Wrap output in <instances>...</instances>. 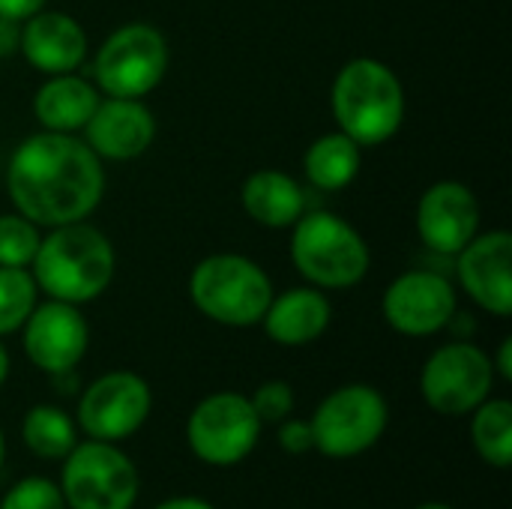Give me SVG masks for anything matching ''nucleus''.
Segmentation results:
<instances>
[{
  "mask_svg": "<svg viewBox=\"0 0 512 509\" xmlns=\"http://www.w3.org/2000/svg\"><path fill=\"white\" fill-rule=\"evenodd\" d=\"M6 189L15 213L39 228L87 219L105 195L102 159L87 141L66 132L27 135L6 168Z\"/></svg>",
  "mask_w": 512,
  "mask_h": 509,
  "instance_id": "f257e3e1",
  "label": "nucleus"
},
{
  "mask_svg": "<svg viewBox=\"0 0 512 509\" xmlns=\"http://www.w3.org/2000/svg\"><path fill=\"white\" fill-rule=\"evenodd\" d=\"M30 267L36 288L48 294V300L84 306L108 291L117 270V255L111 240L96 225L81 219L51 228L39 240Z\"/></svg>",
  "mask_w": 512,
  "mask_h": 509,
  "instance_id": "f03ea898",
  "label": "nucleus"
},
{
  "mask_svg": "<svg viewBox=\"0 0 512 509\" xmlns=\"http://www.w3.org/2000/svg\"><path fill=\"white\" fill-rule=\"evenodd\" d=\"M330 108L339 132L360 147H378L402 129L405 87L387 63L354 57L333 78Z\"/></svg>",
  "mask_w": 512,
  "mask_h": 509,
  "instance_id": "7ed1b4c3",
  "label": "nucleus"
},
{
  "mask_svg": "<svg viewBox=\"0 0 512 509\" xmlns=\"http://www.w3.org/2000/svg\"><path fill=\"white\" fill-rule=\"evenodd\" d=\"M291 261L309 285L342 291L366 279L372 255L351 222L330 210H312L291 225Z\"/></svg>",
  "mask_w": 512,
  "mask_h": 509,
  "instance_id": "20e7f679",
  "label": "nucleus"
},
{
  "mask_svg": "<svg viewBox=\"0 0 512 509\" xmlns=\"http://www.w3.org/2000/svg\"><path fill=\"white\" fill-rule=\"evenodd\" d=\"M189 300L204 318L222 327H255L273 300V282L252 258L219 252L192 267Z\"/></svg>",
  "mask_w": 512,
  "mask_h": 509,
  "instance_id": "39448f33",
  "label": "nucleus"
},
{
  "mask_svg": "<svg viewBox=\"0 0 512 509\" xmlns=\"http://www.w3.org/2000/svg\"><path fill=\"white\" fill-rule=\"evenodd\" d=\"M168 72V42L159 27L129 21L117 27L96 51L93 78L99 93L117 99H144Z\"/></svg>",
  "mask_w": 512,
  "mask_h": 509,
  "instance_id": "423d86ee",
  "label": "nucleus"
},
{
  "mask_svg": "<svg viewBox=\"0 0 512 509\" xmlns=\"http://www.w3.org/2000/svg\"><path fill=\"white\" fill-rule=\"evenodd\" d=\"M138 489L132 459L108 441L90 438L63 459L60 492L66 509H132Z\"/></svg>",
  "mask_w": 512,
  "mask_h": 509,
  "instance_id": "0eeeda50",
  "label": "nucleus"
},
{
  "mask_svg": "<svg viewBox=\"0 0 512 509\" xmlns=\"http://www.w3.org/2000/svg\"><path fill=\"white\" fill-rule=\"evenodd\" d=\"M390 420L387 399L369 384L333 390L312 414L315 450L330 459H354L378 444Z\"/></svg>",
  "mask_w": 512,
  "mask_h": 509,
  "instance_id": "6e6552de",
  "label": "nucleus"
},
{
  "mask_svg": "<svg viewBox=\"0 0 512 509\" xmlns=\"http://www.w3.org/2000/svg\"><path fill=\"white\" fill-rule=\"evenodd\" d=\"M261 438V420L249 396L225 390L201 399L186 420V441L195 459L228 468L243 462Z\"/></svg>",
  "mask_w": 512,
  "mask_h": 509,
  "instance_id": "1a4fd4ad",
  "label": "nucleus"
},
{
  "mask_svg": "<svg viewBox=\"0 0 512 509\" xmlns=\"http://www.w3.org/2000/svg\"><path fill=\"white\" fill-rule=\"evenodd\" d=\"M495 387V366L483 348L474 342L441 345L420 372V390L432 411L444 417L471 414L489 399Z\"/></svg>",
  "mask_w": 512,
  "mask_h": 509,
  "instance_id": "9d476101",
  "label": "nucleus"
},
{
  "mask_svg": "<svg viewBox=\"0 0 512 509\" xmlns=\"http://www.w3.org/2000/svg\"><path fill=\"white\" fill-rule=\"evenodd\" d=\"M153 408L147 381L135 372H108L96 378L78 399V426L93 441H123L135 435Z\"/></svg>",
  "mask_w": 512,
  "mask_h": 509,
  "instance_id": "9b49d317",
  "label": "nucleus"
},
{
  "mask_svg": "<svg viewBox=\"0 0 512 509\" xmlns=\"http://www.w3.org/2000/svg\"><path fill=\"white\" fill-rule=\"evenodd\" d=\"M459 312L456 288L447 276L435 270H408L393 279L381 297L384 321L402 336H435L447 330L450 318Z\"/></svg>",
  "mask_w": 512,
  "mask_h": 509,
  "instance_id": "f8f14e48",
  "label": "nucleus"
},
{
  "mask_svg": "<svg viewBox=\"0 0 512 509\" xmlns=\"http://www.w3.org/2000/svg\"><path fill=\"white\" fill-rule=\"evenodd\" d=\"M21 345L27 360L45 375L75 372L90 345V327L78 306L48 300L36 303L21 327Z\"/></svg>",
  "mask_w": 512,
  "mask_h": 509,
  "instance_id": "ddd939ff",
  "label": "nucleus"
},
{
  "mask_svg": "<svg viewBox=\"0 0 512 509\" xmlns=\"http://www.w3.org/2000/svg\"><path fill=\"white\" fill-rule=\"evenodd\" d=\"M417 234L438 255H459L480 234L477 195L459 180L432 183L417 201Z\"/></svg>",
  "mask_w": 512,
  "mask_h": 509,
  "instance_id": "4468645a",
  "label": "nucleus"
},
{
  "mask_svg": "<svg viewBox=\"0 0 512 509\" xmlns=\"http://www.w3.org/2000/svg\"><path fill=\"white\" fill-rule=\"evenodd\" d=\"M456 273L465 294L489 315H512V234L486 231L477 234L459 255Z\"/></svg>",
  "mask_w": 512,
  "mask_h": 509,
  "instance_id": "2eb2a0df",
  "label": "nucleus"
},
{
  "mask_svg": "<svg viewBox=\"0 0 512 509\" xmlns=\"http://www.w3.org/2000/svg\"><path fill=\"white\" fill-rule=\"evenodd\" d=\"M87 147L105 162H129L147 153L156 138V117L141 99H99L96 111L84 123Z\"/></svg>",
  "mask_w": 512,
  "mask_h": 509,
  "instance_id": "dca6fc26",
  "label": "nucleus"
},
{
  "mask_svg": "<svg viewBox=\"0 0 512 509\" xmlns=\"http://www.w3.org/2000/svg\"><path fill=\"white\" fill-rule=\"evenodd\" d=\"M18 51L33 69L45 75L75 72L87 57V33L69 12L39 9L21 21Z\"/></svg>",
  "mask_w": 512,
  "mask_h": 509,
  "instance_id": "f3484780",
  "label": "nucleus"
},
{
  "mask_svg": "<svg viewBox=\"0 0 512 509\" xmlns=\"http://www.w3.org/2000/svg\"><path fill=\"white\" fill-rule=\"evenodd\" d=\"M333 321V306L327 294L315 285L288 288L282 294H273L261 324L264 333L285 348H300L327 333Z\"/></svg>",
  "mask_w": 512,
  "mask_h": 509,
  "instance_id": "a211bd4d",
  "label": "nucleus"
},
{
  "mask_svg": "<svg viewBox=\"0 0 512 509\" xmlns=\"http://www.w3.org/2000/svg\"><path fill=\"white\" fill-rule=\"evenodd\" d=\"M99 87L75 72L51 75L33 96V114L42 129L75 135L99 105Z\"/></svg>",
  "mask_w": 512,
  "mask_h": 509,
  "instance_id": "6ab92c4d",
  "label": "nucleus"
},
{
  "mask_svg": "<svg viewBox=\"0 0 512 509\" xmlns=\"http://www.w3.org/2000/svg\"><path fill=\"white\" fill-rule=\"evenodd\" d=\"M240 204L252 222L264 228H291L306 213V198L300 183L279 168H261L249 174L240 186Z\"/></svg>",
  "mask_w": 512,
  "mask_h": 509,
  "instance_id": "aec40b11",
  "label": "nucleus"
},
{
  "mask_svg": "<svg viewBox=\"0 0 512 509\" xmlns=\"http://www.w3.org/2000/svg\"><path fill=\"white\" fill-rule=\"evenodd\" d=\"M360 168H363V147L339 129L315 138L303 156V171L309 183L324 192H339L351 186Z\"/></svg>",
  "mask_w": 512,
  "mask_h": 509,
  "instance_id": "412c9836",
  "label": "nucleus"
},
{
  "mask_svg": "<svg viewBox=\"0 0 512 509\" xmlns=\"http://www.w3.org/2000/svg\"><path fill=\"white\" fill-rule=\"evenodd\" d=\"M21 441L39 459H66L78 444V423L54 405H36L24 414Z\"/></svg>",
  "mask_w": 512,
  "mask_h": 509,
  "instance_id": "4be33fe9",
  "label": "nucleus"
},
{
  "mask_svg": "<svg viewBox=\"0 0 512 509\" xmlns=\"http://www.w3.org/2000/svg\"><path fill=\"white\" fill-rule=\"evenodd\" d=\"M471 423V438L483 462L495 468H510L512 462V405L507 399H486L477 405Z\"/></svg>",
  "mask_w": 512,
  "mask_h": 509,
  "instance_id": "5701e85b",
  "label": "nucleus"
},
{
  "mask_svg": "<svg viewBox=\"0 0 512 509\" xmlns=\"http://www.w3.org/2000/svg\"><path fill=\"white\" fill-rule=\"evenodd\" d=\"M39 303V288L27 267H0V336L24 327Z\"/></svg>",
  "mask_w": 512,
  "mask_h": 509,
  "instance_id": "b1692460",
  "label": "nucleus"
},
{
  "mask_svg": "<svg viewBox=\"0 0 512 509\" xmlns=\"http://www.w3.org/2000/svg\"><path fill=\"white\" fill-rule=\"evenodd\" d=\"M39 240V225L21 213H0V267H30Z\"/></svg>",
  "mask_w": 512,
  "mask_h": 509,
  "instance_id": "393cba45",
  "label": "nucleus"
},
{
  "mask_svg": "<svg viewBox=\"0 0 512 509\" xmlns=\"http://www.w3.org/2000/svg\"><path fill=\"white\" fill-rule=\"evenodd\" d=\"M0 509H66V501L57 483L45 477H24L3 495Z\"/></svg>",
  "mask_w": 512,
  "mask_h": 509,
  "instance_id": "a878e982",
  "label": "nucleus"
},
{
  "mask_svg": "<svg viewBox=\"0 0 512 509\" xmlns=\"http://www.w3.org/2000/svg\"><path fill=\"white\" fill-rule=\"evenodd\" d=\"M249 402H252L261 426L264 423H282L294 411V390L285 381H264Z\"/></svg>",
  "mask_w": 512,
  "mask_h": 509,
  "instance_id": "bb28decb",
  "label": "nucleus"
},
{
  "mask_svg": "<svg viewBox=\"0 0 512 509\" xmlns=\"http://www.w3.org/2000/svg\"><path fill=\"white\" fill-rule=\"evenodd\" d=\"M279 447L288 456H303V453L315 450V438H312L309 420H282L279 423Z\"/></svg>",
  "mask_w": 512,
  "mask_h": 509,
  "instance_id": "cd10ccee",
  "label": "nucleus"
},
{
  "mask_svg": "<svg viewBox=\"0 0 512 509\" xmlns=\"http://www.w3.org/2000/svg\"><path fill=\"white\" fill-rule=\"evenodd\" d=\"M39 9H45V0H0V18L15 21V24L30 18Z\"/></svg>",
  "mask_w": 512,
  "mask_h": 509,
  "instance_id": "c85d7f7f",
  "label": "nucleus"
},
{
  "mask_svg": "<svg viewBox=\"0 0 512 509\" xmlns=\"http://www.w3.org/2000/svg\"><path fill=\"white\" fill-rule=\"evenodd\" d=\"M495 372L504 378V381H512V339H504L501 348H498V363H492Z\"/></svg>",
  "mask_w": 512,
  "mask_h": 509,
  "instance_id": "c756f323",
  "label": "nucleus"
},
{
  "mask_svg": "<svg viewBox=\"0 0 512 509\" xmlns=\"http://www.w3.org/2000/svg\"><path fill=\"white\" fill-rule=\"evenodd\" d=\"M153 509H213L207 501L201 498H192V495H180V498H168L162 504H156Z\"/></svg>",
  "mask_w": 512,
  "mask_h": 509,
  "instance_id": "7c9ffc66",
  "label": "nucleus"
},
{
  "mask_svg": "<svg viewBox=\"0 0 512 509\" xmlns=\"http://www.w3.org/2000/svg\"><path fill=\"white\" fill-rule=\"evenodd\" d=\"M6 378H9V354H6V348L0 342V387L6 384Z\"/></svg>",
  "mask_w": 512,
  "mask_h": 509,
  "instance_id": "2f4dec72",
  "label": "nucleus"
},
{
  "mask_svg": "<svg viewBox=\"0 0 512 509\" xmlns=\"http://www.w3.org/2000/svg\"><path fill=\"white\" fill-rule=\"evenodd\" d=\"M414 509H456V507H447V504H420V507Z\"/></svg>",
  "mask_w": 512,
  "mask_h": 509,
  "instance_id": "473e14b6",
  "label": "nucleus"
},
{
  "mask_svg": "<svg viewBox=\"0 0 512 509\" xmlns=\"http://www.w3.org/2000/svg\"><path fill=\"white\" fill-rule=\"evenodd\" d=\"M3 459H6V444H3V432H0V468H3Z\"/></svg>",
  "mask_w": 512,
  "mask_h": 509,
  "instance_id": "72a5a7b5",
  "label": "nucleus"
}]
</instances>
